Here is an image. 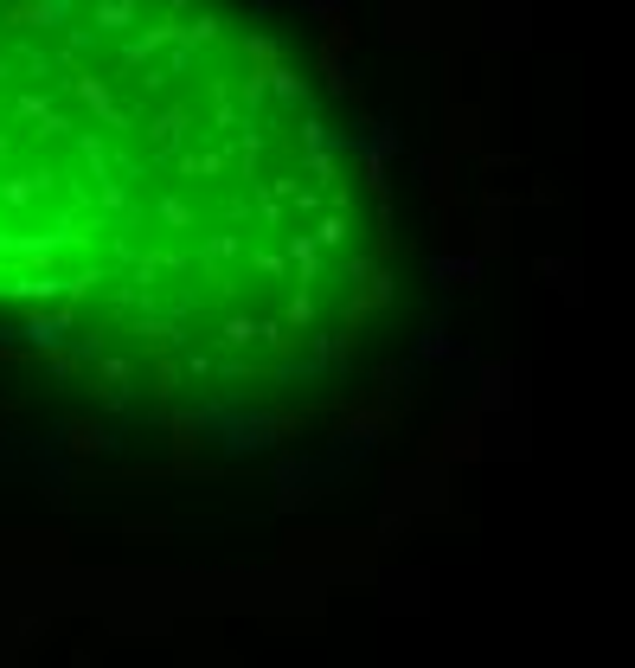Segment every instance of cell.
I'll list each match as a JSON object with an SVG mask.
<instances>
[{
  "instance_id": "1",
  "label": "cell",
  "mask_w": 635,
  "mask_h": 668,
  "mask_svg": "<svg viewBox=\"0 0 635 668\" xmlns=\"http://www.w3.org/2000/svg\"><path fill=\"white\" fill-rule=\"evenodd\" d=\"M71 90H77V97H84V103H90V110H97V116H110V123L122 129V116H116V103H110V84H103L97 71H77V78H71Z\"/></svg>"
},
{
  "instance_id": "2",
  "label": "cell",
  "mask_w": 635,
  "mask_h": 668,
  "mask_svg": "<svg viewBox=\"0 0 635 668\" xmlns=\"http://www.w3.org/2000/svg\"><path fill=\"white\" fill-rule=\"evenodd\" d=\"M174 39H180V26H174V20H161V26H148L142 39H129V52H122V58H129V65H142V58H154L161 45H174Z\"/></svg>"
},
{
  "instance_id": "3",
  "label": "cell",
  "mask_w": 635,
  "mask_h": 668,
  "mask_svg": "<svg viewBox=\"0 0 635 668\" xmlns=\"http://www.w3.org/2000/svg\"><path fill=\"white\" fill-rule=\"evenodd\" d=\"M20 116H26V123H45L39 135H65V129H71V123H65V116H58V110H52V103H45V97H39V90H26V97H20Z\"/></svg>"
},
{
  "instance_id": "4",
  "label": "cell",
  "mask_w": 635,
  "mask_h": 668,
  "mask_svg": "<svg viewBox=\"0 0 635 668\" xmlns=\"http://www.w3.org/2000/svg\"><path fill=\"white\" fill-rule=\"evenodd\" d=\"M135 13H142V0H97V33H116V26H129Z\"/></svg>"
},
{
  "instance_id": "5",
  "label": "cell",
  "mask_w": 635,
  "mask_h": 668,
  "mask_svg": "<svg viewBox=\"0 0 635 668\" xmlns=\"http://www.w3.org/2000/svg\"><path fill=\"white\" fill-rule=\"evenodd\" d=\"M180 129H187V110H161L148 123V135H154V148H174L180 142Z\"/></svg>"
},
{
  "instance_id": "6",
  "label": "cell",
  "mask_w": 635,
  "mask_h": 668,
  "mask_svg": "<svg viewBox=\"0 0 635 668\" xmlns=\"http://www.w3.org/2000/svg\"><path fill=\"white\" fill-rule=\"evenodd\" d=\"M475 270H482L475 257H437V277L443 283H475Z\"/></svg>"
},
{
  "instance_id": "7",
  "label": "cell",
  "mask_w": 635,
  "mask_h": 668,
  "mask_svg": "<svg viewBox=\"0 0 635 668\" xmlns=\"http://www.w3.org/2000/svg\"><path fill=\"white\" fill-rule=\"evenodd\" d=\"M347 45H353V26H347V20H328V39H321V58H347Z\"/></svg>"
},
{
  "instance_id": "8",
  "label": "cell",
  "mask_w": 635,
  "mask_h": 668,
  "mask_svg": "<svg viewBox=\"0 0 635 668\" xmlns=\"http://www.w3.org/2000/svg\"><path fill=\"white\" fill-rule=\"evenodd\" d=\"M315 238H308V232H296V238H289V257H296V264H302V277H315Z\"/></svg>"
},
{
  "instance_id": "9",
  "label": "cell",
  "mask_w": 635,
  "mask_h": 668,
  "mask_svg": "<svg viewBox=\"0 0 635 668\" xmlns=\"http://www.w3.org/2000/svg\"><path fill=\"white\" fill-rule=\"evenodd\" d=\"M33 180H26V174H13V180H0V200H7V206H26V200H33Z\"/></svg>"
},
{
  "instance_id": "10",
  "label": "cell",
  "mask_w": 635,
  "mask_h": 668,
  "mask_svg": "<svg viewBox=\"0 0 635 668\" xmlns=\"http://www.w3.org/2000/svg\"><path fill=\"white\" fill-rule=\"evenodd\" d=\"M308 238H315V245H340V238H347V219H340V212H328V219H321Z\"/></svg>"
},
{
  "instance_id": "11",
  "label": "cell",
  "mask_w": 635,
  "mask_h": 668,
  "mask_svg": "<svg viewBox=\"0 0 635 668\" xmlns=\"http://www.w3.org/2000/svg\"><path fill=\"white\" fill-rule=\"evenodd\" d=\"M161 219L174 225V232H193V206L187 200H161Z\"/></svg>"
},
{
  "instance_id": "12",
  "label": "cell",
  "mask_w": 635,
  "mask_h": 668,
  "mask_svg": "<svg viewBox=\"0 0 635 668\" xmlns=\"http://www.w3.org/2000/svg\"><path fill=\"white\" fill-rule=\"evenodd\" d=\"M103 206H110V212H122V206H129V193H122L116 180H103Z\"/></svg>"
}]
</instances>
